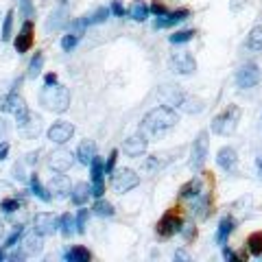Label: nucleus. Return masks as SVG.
<instances>
[{
    "label": "nucleus",
    "mask_w": 262,
    "mask_h": 262,
    "mask_svg": "<svg viewBox=\"0 0 262 262\" xmlns=\"http://www.w3.org/2000/svg\"><path fill=\"white\" fill-rule=\"evenodd\" d=\"M177 122H179L177 110L168 107V105H160V107H153L142 118V131L153 134V136H162V134H166L168 129H173Z\"/></svg>",
    "instance_id": "nucleus-1"
},
{
    "label": "nucleus",
    "mask_w": 262,
    "mask_h": 262,
    "mask_svg": "<svg viewBox=\"0 0 262 262\" xmlns=\"http://www.w3.org/2000/svg\"><path fill=\"white\" fill-rule=\"evenodd\" d=\"M39 103H42L48 112L63 114L70 107V92H68V88H63L59 83L44 85L42 92H39Z\"/></svg>",
    "instance_id": "nucleus-2"
},
{
    "label": "nucleus",
    "mask_w": 262,
    "mask_h": 262,
    "mask_svg": "<svg viewBox=\"0 0 262 262\" xmlns=\"http://www.w3.org/2000/svg\"><path fill=\"white\" fill-rule=\"evenodd\" d=\"M18 85H20V79L13 83L11 92L3 98V103H0V110L7 112V114H13L15 120H18V127H20V125H24V122L29 120L31 112H29V107H27V103H24V98L18 94V90H15Z\"/></svg>",
    "instance_id": "nucleus-3"
},
{
    "label": "nucleus",
    "mask_w": 262,
    "mask_h": 262,
    "mask_svg": "<svg viewBox=\"0 0 262 262\" xmlns=\"http://www.w3.org/2000/svg\"><path fill=\"white\" fill-rule=\"evenodd\" d=\"M241 120V107L238 105H227V107L212 120V134L216 136H232Z\"/></svg>",
    "instance_id": "nucleus-4"
},
{
    "label": "nucleus",
    "mask_w": 262,
    "mask_h": 262,
    "mask_svg": "<svg viewBox=\"0 0 262 262\" xmlns=\"http://www.w3.org/2000/svg\"><path fill=\"white\" fill-rule=\"evenodd\" d=\"M184 227V216L182 212H179V208H170L164 212V216L158 221V225H155V234L160 236V238H173L175 234L182 232Z\"/></svg>",
    "instance_id": "nucleus-5"
},
{
    "label": "nucleus",
    "mask_w": 262,
    "mask_h": 262,
    "mask_svg": "<svg viewBox=\"0 0 262 262\" xmlns=\"http://www.w3.org/2000/svg\"><path fill=\"white\" fill-rule=\"evenodd\" d=\"M138 184H140V175H136V170H131V168H120L112 175V188L118 194L134 190Z\"/></svg>",
    "instance_id": "nucleus-6"
},
{
    "label": "nucleus",
    "mask_w": 262,
    "mask_h": 262,
    "mask_svg": "<svg viewBox=\"0 0 262 262\" xmlns=\"http://www.w3.org/2000/svg\"><path fill=\"white\" fill-rule=\"evenodd\" d=\"M208 160V131H201L196 136V140L192 142V151H190V168L192 170H201L203 164Z\"/></svg>",
    "instance_id": "nucleus-7"
},
{
    "label": "nucleus",
    "mask_w": 262,
    "mask_h": 262,
    "mask_svg": "<svg viewBox=\"0 0 262 262\" xmlns=\"http://www.w3.org/2000/svg\"><path fill=\"white\" fill-rule=\"evenodd\" d=\"M72 136H75V125L68 120H57V122H53V127L48 129V140L59 144V146L70 142Z\"/></svg>",
    "instance_id": "nucleus-8"
},
{
    "label": "nucleus",
    "mask_w": 262,
    "mask_h": 262,
    "mask_svg": "<svg viewBox=\"0 0 262 262\" xmlns=\"http://www.w3.org/2000/svg\"><path fill=\"white\" fill-rule=\"evenodd\" d=\"M260 68L256 63H245L243 68L238 70V75H236V85H238L241 90H249L253 85H258L260 83Z\"/></svg>",
    "instance_id": "nucleus-9"
},
{
    "label": "nucleus",
    "mask_w": 262,
    "mask_h": 262,
    "mask_svg": "<svg viewBox=\"0 0 262 262\" xmlns=\"http://www.w3.org/2000/svg\"><path fill=\"white\" fill-rule=\"evenodd\" d=\"M72 164H75V155L68 149H57L48 158V168L55 170V173H66V170L72 168Z\"/></svg>",
    "instance_id": "nucleus-10"
},
{
    "label": "nucleus",
    "mask_w": 262,
    "mask_h": 262,
    "mask_svg": "<svg viewBox=\"0 0 262 262\" xmlns=\"http://www.w3.org/2000/svg\"><path fill=\"white\" fill-rule=\"evenodd\" d=\"M33 229L39 232L42 236H53L57 229H59V221H57V216L51 214V212H39V214H35V219H33Z\"/></svg>",
    "instance_id": "nucleus-11"
},
{
    "label": "nucleus",
    "mask_w": 262,
    "mask_h": 262,
    "mask_svg": "<svg viewBox=\"0 0 262 262\" xmlns=\"http://www.w3.org/2000/svg\"><path fill=\"white\" fill-rule=\"evenodd\" d=\"M90 173H92V194L96 196H103V192H105V186H103V175H105V162L101 160V158H96L94 155V160L90 162Z\"/></svg>",
    "instance_id": "nucleus-12"
},
{
    "label": "nucleus",
    "mask_w": 262,
    "mask_h": 262,
    "mask_svg": "<svg viewBox=\"0 0 262 262\" xmlns=\"http://www.w3.org/2000/svg\"><path fill=\"white\" fill-rule=\"evenodd\" d=\"M146 146H149V140H146L144 134H136V136H129L125 144H122V153L127 155V158H140L144 155Z\"/></svg>",
    "instance_id": "nucleus-13"
},
{
    "label": "nucleus",
    "mask_w": 262,
    "mask_h": 262,
    "mask_svg": "<svg viewBox=\"0 0 262 262\" xmlns=\"http://www.w3.org/2000/svg\"><path fill=\"white\" fill-rule=\"evenodd\" d=\"M170 68H173L175 75H192L196 70V61L190 53H177L170 59Z\"/></svg>",
    "instance_id": "nucleus-14"
},
{
    "label": "nucleus",
    "mask_w": 262,
    "mask_h": 262,
    "mask_svg": "<svg viewBox=\"0 0 262 262\" xmlns=\"http://www.w3.org/2000/svg\"><path fill=\"white\" fill-rule=\"evenodd\" d=\"M22 249H24V253L27 256H35V253H39L42 251V247H44V236L39 234V232H29V234H22Z\"/></svg>",
    "instance_id": "nucleus-15"
},
{
    "label": "nucleus",
    "mask_w": 262,
    "mask_h": 262,
    "mask_svg": "<svg viewBox=\"0 0 262 262\" xmlns=\"http://www.w3.org/2000/svg\"><path fill=\"white\" fill-rule=\"evenodd\" d=\"M216 162L225 173H234L236 166H238V155H236L232 146H223V149H219V153H216Z\"/></svg>",
    "instance_id": "nucleus-16"
},
{
    "label": "nucleus",
    "mask_w": 262,
    "mask_h": 262,
    "mask_svg": "<svg viewBox=\"0 0 262 262\" xmlns=\"http://www.w3.org/2000/svg\"><path fill=\"white\" fill-rule=\"evenodd\" d=\"M70 182L68 177H66L63 173H57L51 177V184H48V192H51L53 196H57V199H63V196L70 194Z\"/></svg>",
    "instance_id": "nucleus-17"
},
{
    "label": "nucleus",
    "mask_w": 262,
    "mask_h": 262,
    "mask_svg": "<svg viewBox=\"0 0 262 262\" xmlns=\"http://www.w3.org/2000/svg\"><path fill=\"white\" fill-rule=\"evenodd\" d=\"M31 46H33V22L27 20V22L22 24L18 37H15V51L22 55V53L31 51Z\"/></svg>",
    "instance_id": "nucleus-18"
},
{
    "label": "nucleus",
    "mask_w": 262,
    "mask_h": 262,
    "mask_svg": "<svg viewBox=\"0 0 262 262\" xmlns=\"http://www.w3.org/2000/svg\"><path fill=\"white\" fill-rule=\"evenodd\" d=\"M190 11L188 9H177V11H168L166 15H162V18H155V29H168V27H175V24L184 22Z\"/></svg>",
    "instance_id": "nucleus-19"
},
{
    "label": "nucleus",
    "mask_w": 262,
    "mask_h": 262,
    "mask_svg": "<svg viewBox=\"0 0 262 262\" xmlns=\"http://www.w3.org/2000/svg\"><path fill=\"white\" fill-rule=\"evenodd\" d=\"M177 107L186 112V114H201L203 110H206V103L201 101L199 96H190V94H184L182 101L177 103Z\"/></svg>",
    "instance_id": "nucleus-20"
},
{
    "label": "nucleus",
    "mask_w": 262,
    "mask_h": 262,
    "mask_svg": "<svg viewBox=\"0 0 262 262\" xmlns=\"http://www.w3.org/2000/svg\"><path fill=\"white\" fill-rule=\"evenodd\" d=\"M210 203H212V199H210V194H199L196 199H192V216H196V219H208L210 216Z\"/></svg>",
    "instance_id": "nucleus-21"
},
{
    "label": "nucleus",
    "mask_w": 262,
    "mask_h": 262,
    "mask_svg": "<svg viewBox=\"0 0 262 262\" xmlns=\"http://www.w3.org/2000/svg\"><path fill=\"white\" fill-rule=\"evenodd\" d=\"M20 131L24 138H29V140H33V138L39 136V131H42V118L35 116V114H31L29 120L24 122V125H20Z\"/></svg>",
    "instance_id": "nucleus-22"
},
{
    "label": "nucleus",
    "mask_w": 262,
    "mask_h": 262,
    "mask_svg": "<svg viewBox=\"0 0 262 262\" xmlns=\"http://www.w3.org/2000/svg\"><path fill=\"white\" fill-rule=\"evenodd\" d=\"M90 194H92V188H90L88 184H75L72 186V190H70V199L75 206H85L88 199H90Z\"/></svg>",
    "instance_id": "nucleus-23"
},
{
    "label": "nucleus",
    "mask_w": 262,
    "mask_h": 262,
    "mask_svg": "<svg viewBox=\"0 0 262 262\" xmlns=\"http://www.w3.org/2000/svg\"><path fill=\"white\" fill-rule=\"evenodd\" d=\"M203 192V184H201V179L199 177H194V179H190V182L188 184H184L182 186V190H179V196H182V199H196V196H199Z\"/></svg>",
    "instance_id": "nucleus-24"
},
{
    "label": "nucleus",
    "mask_w": 262,
    "mask_h": 262,
    "mask_svg": "<svg viewBox=\"0 0 262 262\" xmlns=\"http://www.w3.org/2000/svg\"><path fill=\"white\" fill-rule=\"evenodd\" d=\"M94 155H96V144H94L92 140H83V142L79 144L75 158H77L81 164H85V166H88V164L94 160Z\"/></svg>",
    "instance_id": "nucleus-25"
},
{
    "label": "nucleus",
    "mask_w": 262,
    "mask_h": 262,
    "mask_svg": "<svg viewBox=\"0 0 262 262\" xmlns=\"http://www.w3.org/2000/svg\"><path fill=\"white\" fill-rule=\"evenodd\" d=\"M110 13H112V11L107 9V7H98L94 13L85 15L83 20H79V24H81V27H94V24H103L105 20L110 18Z\"/></svg>",
    "instance_id": "nucleus-26"
},
{
    "label": "nucleus",
    "mask_w": 262,
    "mask_h": 262,
    "mask_svg": "<svg viewBox=\"0 0 262 262\" xmlns=\"http://www.w3.org/2000/svg\"><path fill=\"white\" fill-rule=\"evenodd\" d=\"M234 219L232 216H225V219H221V223H219V229H216V243L219 245H225L227 238H229V234L234 232Z\"/></svg>",
    "instance_id": "nucleus-27"
},
{
    "label": "nucleus",
    "mask_w": 262,
    "mask_h": 262,
    "mask_svg": "<svg viewBox=\"0 0 262 262\" xmlns=\"http://www.w3.org/2000/svg\"><path fill=\"white\" fill-rule=\"evenodd\" d=\"M149 13H151L149 7H146L142 0H136V3L129 7V18L136 20V22H144L146 18H149Z\"/></svg>",
    "instance_id": "nucleus-28"
},
{
    "label": "nucleus",
    "mask_w": 262,
    "mask_h": 262,
    "mask_svg": "<svg viewBox=\"0 0 262 262\" xmlns=\"http://www.w3.org/2000/svg\"><path fill=\"white\" fill-rule=\"evenodd\" d=\"M31 192L37 196V199H42V201H51L53 199V194L48 192V188H44L42 186V182H39V177L33 173L31 175Z\"/></svg>",
    "instance_id": "nucleus-29"
},
{
    "label": "nucleus",
    "mask_w": 262,
    "mask_h": 262,
    "mask_svg": "<svg viewBox=\"0 0 262 262\" xmlns=\"http://www.w3.org/2000/svg\"><path fill=\"white\" fill-rule=\"evenodd\" d=\"M63 258L68 262H88L90 258H92V253H90L85 247H72L63 253Z\"/></svg>",
    "instance_id": "nucleus-30"
},
{
    "label": "nucleus",
    "mask_w": 262,
    "mask_h": 262,
    "mask_svg": "<svg viewBox=\"0 0 262 262\" xmlns=\"http://www.w3.org/2000/svg\"><path fill=\"white\" fill-rule=\"evenodd\" d=\"M247 48L253 53H262V27H253L247 37Z\"/></svg>",
    "instance_id": "nucleus-31"
},
{
    "label": "nucleus",
    "mask_w": 262,
    "mask_h": 262,
    "mask_svg": "<svg viewBox=\"0 0 262 262\" xmlns=\"http://www.w3.org/2000/svg\"><path fill=\"white\" fill-rule=\"evenodd\" d=\"M66 15H68V13H66V9H63V7H61V9H57L55 13H51V20H48V24H46V29L48 31H57V29H61L63 27V24L66 22H68V18H66Z\"/></svg>",
    "instance_id": "nucleus-32"
},
{
    "label": "nucleus",
    "mask_w": 262,
    "mask_h": 262,
    "mask_svg": "<svg viewBox=\"0 0 262 262\" xmlns=\"http://www.w3.org/2000/svg\"><path fill=\"white\" fill-rule=\"evenodd\" d=\"M13 15H15V11H13V9H9V11L5 13L3 31H0V39H3V42H9V39H11V31H13Z\"/></svg>",
    "instance_id": "nucleus-33"
},
{
    "label": "nucleus",
    "mask_w": 262,
    "mask_h": 262,
    "mask_svg": "<svg viewBox=\"0 0 262 262\" xmlns=\"http://www.w3.org/2000/svg\"><path fill=\"white\" fill-rule=\"evenodd\" d=\"M247 249L251 256H262V232H253L247 238Z\"/></svg>",
    "instance_id": "nucleus-34"
},
{
    "label": "nucleus",
    "mask_w": 262,
    "mask_h": 262,
    "mask_svg": "<svg viewBox=\"0 0 262 262\" xmlns=\"http://www.w3.org/2000/svg\"><path fill=\"white\" fill-rule=\"evenodd\" d=\"M42 66H44V55L42 53H35V55H33V59H31V63H29L27 77L29 79H35L39 72H42Z\"/></svg>",
    "instance_id": "nucleus-35"
},
{
    "label": "nucleus",
    "mask_w": 262,
    "mask_h": 262,
    "mask_svg": "<svg viewBox=\"0 0 262 262\" xmlns=\"http://www.w3.org/2000/svg\"><path fill=\"white\" fill-rule=\"evenodd\" d=\"M59 229H61V234H63V236L75 234V232H77V221H75V216L63 214V216L59 219Z\"/></svg>",
    "instance_id": "nucleus-36"
},
{
    "label": "nucleus",
    "mask_w": 262,
    "mask_h": 262,
    "mask_svg": "<svg viewBox=\"0 0 262 262\" xmlns=\"http://www.w3.org/2000/svg\"><path fill=\"white\" fill-rule=\"evenodd\" d=\"M0 210L5 212V214H13V212L20 210V201L15 199V196H5V199H0Z\"/></svg>",
    "instance_id": "nucleus-37"
},
{
    "label": "nucleus",
    "mask_w": 262,
    "mask_h": 262,
    "mask_svg": "<svg viewBox=\"0 0 262 262\" xmlns=\"http://www.w3.org/2000/svg\"><path fill=\"white\" fill-rule=\"evenodd\" d=\"M92 210L96 212L98 216H114V206H112L110 201H103L101 196H98V201L94 203V208H92Z\"/></svg>",
    "instance_id": "nucleus-38"
},
{
    "label": "nucleus",
    "mask_w": 262,
    "mask_h": 262,
    "mask_svg": "<svg viewBox=\"0 0 262 262\" xmlns=\"http://www.w3.org/2000/svg\"><path fill=\"white\" fill-rule=\"evenodd\" d=\"M79 37H81V33H79V31H72V33H68V35H63V39H61V48H63L66 53H70L72 48L79 44Z\"/></svg>",
    "instance_id": "nucleus-39"
},
{
    "label": "nucleus",
    "mask_w": 262,
    "mask_h": 262,
    "mask_svg": "<svg viewBox=\"0 0 262 262\" xmlns=\"http://www.w3.org/2000/svg\"><path fill=\"white\" fill-rule=\"evenodd\" d=\"M192 37H194V31H177L168 39H170V44H186V42H190Z\"/></svg>",
    "instance_id": "nucleus-40"
},
{
    "label": "nucleus",
    "mask_w": 262,
    "mask_h": 262,
    "mask_svg": "<svg viewBox=\"0 0 262 262\" xmlns=\"http://www.w3.org/2000/svg\"><path fill=\"white\" fill-rule=\"evenodd\" d=\"M75 221H77V232L83 234L85 232V223H88V210H79V216Z\"/></svg>",
    "instance_id": "nucleus-41"
},
{
    "label": "nucleus",
    "mask_w": 262,
    "mask_h": 262,
    "mask_svg": "<svg viewBox=\"0 0 262 262\" xmlns=\"http://www.w3.org/2000/svg\"><path fill=\"white\" fill-rule=\"evenodd\" d=\"M22 238V225H18V227H15L13 229V232H11V236H9V238H7V247H15V243H18Z\"/></svg>",
    "instance_id": "nucleus-42"
},
{
    "label": "nucleus",
    "mask_w": 262,
    "mask_h": 262,
    "mask_svg": "<svg viewBox=\"0 0 262 262\" xmlns=\"http://www.w3.org/2000/svg\"><path fill=\"white\" fill-rule=\"evenodd\" d=\"M149 11L155 15V18H162V15H166V13H168V9H166V7H164L162 3H158V0H155V3L149 7Z\"/></svg>",
    "instance_id": "nucleus-43"
},
{
    "label": "nucleus",
    "mask_w": 262,
    "mask_h": 262,
    "mask_svg": "<svg viewBox=\"0 0 262 262\" xmlns=\"http://www.w3.org/2000/svg\"><path fill=\"white\" fill-rule=\"evenodd\" d=\"M116 158H118V151H112L110 158H107V162H105V173H107V175L114 173V166H116Z\"/></svg>",
    "instance_id": "nucleus-44"
},
{
    "label": "nucleus",
    "mask_w": 262,
    "mask_h": 262,
    "mask_svg": "<svg viewBox=\"0 0 262 262\" xmlns=\"http://www.w3.org/2000/svg\"><path fill=\"white\" fill-rule=\"evenodd\" d=\"M15 190L9 182H0V199H5V196H11Z\"/></svg>",
    "instance_id": "nucleus-45"
},
{
    "label": "nucleus",
    "mask_w": 262,
    "mask_h": 262,
    "mask_svg": "<svg viewBox=\"0 0 262 262\" xmlns=\"http://www.w3.org/2000/svg\"><path fill=\"white\" fill-rule=\"evenodd\" d=\"M182 234H184V238H186V241H194V238H196V229H194V225H184V227H182Z\"/></svg>",
    "instance_id": "nucleus-46"
},
{
    "label": "nucleus",
    "mask_w": 262,
    "mask_h": 262,
    "mask_svg": "<svg viewBox=\"0 0 262 262\" xmlns=\"http://www.w3.org/2000/svg\"><path fill=\"white\" fill-rule=\"evenodd\" d=\"M114 15H116V18H122V15H125V7H122V3L120 0H114L112 3V9H110Z\"/></svg>",
    "instance_id": "nucleus-47"
},
{
    "label": "nucleus",
    "mask_w": 262,
    "mask_h": 262,
    "mask_svg": "<svg viewBox=\"0 0 262 262\" xmlns=\"http://www.w3.org/2000/svg\"><path fill=\"white\" fill-rule=\"evenodd\" d=\"M20 5H22V13L27 15V18H31V15L35 13V9H33V3H31V0H20Z\"/></svg>",
    "instance_id": "nucleus-48"
},
{
    "label": "nucleus",
    "mask_w": 262,
    "mask_h": 262,
    "mask_svg": "<svg viewBox=\"0 0 262 262\" xmlns=\"http://www.w3.org/2000/svg\"><path fill=\"white\" fill-rule=\"evenodd\" d=\"M7 155H9V144H7L5 140H0V160H5Z\"/></svg>",
    "instance_id": "nucleus-49"
},
{
    "label": "nucleus",
    "mask_w": 262,
    "mask_h": 262,
    "mask_svg": "<svg viewBox=\"0 0 262 262\" xmlns=\"http://www.w3.org/2000/svg\"><path fill=\"white\" fill-rule=\"evenodd\" d=\"M7 131H9V127H7V120L0 118V140H5V138H7Z\"/></svg>",
    "instance_id": "nucleus-50"
},
{
    "label": "nucleus",
    "mask_w": 262,
    "mask_h": 262,
    "mask_svg": "<svg viewBox=\"0 0 262 262\" xmlns=\"http://www.w3.org/2000/svg\"><path fill=\"white\" fill-rule=\"evenodd\" d=\"M223 258L225 260H232V262H236V253L229 249V247H223Z\"/></svg>",
    "instance_id": "nucleus-51"
},
{
    "label": "nucleus",
    "mask_w": 262,
    "mask_h": 262,
    "mask_svg": "<svg viewBox=\"0 0 262 262\" xmlns=\"http://www.w3.org/2000/svg\"><path fill=\"white\" fill-rule=\"evenodd\" d=\"M53 83H57V75L55 72H48L46 75V85H53Z\"/></svg>",
    "instance_id": "nucleus-52"
},
{
    "label": "nucleus",
    "mask_w": 262,
    "mask_h": 262,
    "mask_svg": "<svg viewBox=\"0 0 262 262\" xmlns=\"http://www.w3.org/2000/svg\"><path fill=\"white\" fill-rule=\"evenodd\" d=\"M27 164L35 166V164H37V153H29V155H27Z\"/></svg>",
    "instance_id": "nucleus-53"
},
{
    "label": "nucleus",
    "mask_w": 262,
    "mask_h": 262,
    "mask_svg": "<svg viewBox=\"0 0 262 262\" xmlns=\"http://www.w3.org/2000/svg\"><path fill=\"white\" fill-rule=\"evenodd\" d=\"M256 168H258V177L262 179V155H258V160H256Z\"/></svg>",
    "instance_id": "nucleus-54"
},
{
    "label": "nucleus",
    "mask_w": 262,
    "mask_h": 262,
    "mask_svg": "<svg viewBox=\"0 0 262 262\" xmlns=\"http://www.w3.org/2000/svg\"><path fill=\"white\" fill-rule=\"evenodd\" d=\"M241 7V0H234V5H232V9H238Z\"/></svg>",
    "instance_id": "nucleus-55"
},
{
    "label": "nucleus",
    "mask_w": 262,
    "mask_h": 262,
    "mask_svg": "<svg viewBox=\"0 0 262 262\" xmlns=\"http://www.w3.org/2000/svg\"><path fill=\"white\" fill-rule=\"evenodd\" d=\"M3 234H5V223L0 221V236H3Z\"/></svg>",
    "instance_id": "nucleus-56"
},
{
    "label": "nucleus",
    "mask_w": 262,
    "mask_h": 262,
    "mask_svg": "<svg viewBox=\"0 0 262 262\" xmlns=\"http://www.w3.org/2000/svg\"><path fill=\"white\" fill-rule=\"evenodd\" d=\"M0 260H5V253H3V249H0Z\"/></svg>",
    "instance_id": "nucleus-57"
}]
</instances>
